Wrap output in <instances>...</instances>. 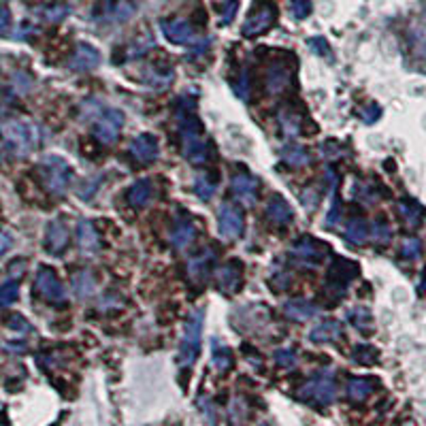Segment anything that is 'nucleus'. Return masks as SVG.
Returning <instances> with one entry per match:
<instances>
[{
  "label": "nucleus",
  "mask_w": 426,
  "mask_h": 426,
  "mask_svg": "<svg viewBox=\"0 0 426 426\" xmlns=\"http://www.w3.org/2000/svg\"><path fill=\"white\" fill-rule=\"evenodd\" d=\"M409 41H411V49H413L415 56L420 60H426V15L411 26Z\"/></svg>",
  "instance_id": "nucleus-22"
},
{
  "label": "nucleus",
  "mask_w": 426,
  "mask_h": 426,
  "mask_svg": "<svg viewBox=\"0 0 426 426\" xmlns=\"http://www.w3.org/2000/svg\"><path fill=\"white\" fill-rule=\"evenodd\" d=\"M298 397L307 403H313V405H331L337 397V384H335L333 371L317 373L313 380H309L298 390Z\"/></svg>",
  "instance_id": "nucleus-5"
},
{
  "label": "nucleus",
  "mask_w": 426,
  "mask_h": 426,
  "mask_svg": "<svg viewBox=\"0 0 426 426\" xmlns=\"http://www.w3.org/2000/svg\"><path fill=\"white\" fill-rule=\"evenodd\" d=\"M235 92H237V96H239L241 100H247V96H249V83H247V71H243V73H241V77H239V81L235 83Z\"/></svg>",
  "instance_id": "nucleus-42"
},
{
  "label": "nucleus",
  "mask_w": 426,
  "mask_h": 426,
  "mask_svg": "<svg viewBox=\"0 0 426 426\" xmlns=\"http://www.w3.org/2000/svg\"><path fill=\"white\" fill-rule=\"evenodd\" d=\"M41 175H43L47 190L58 196L67 192V188L73 179V171H71L69 163L60 156H45L41 160Z\"/></svg>",
  "instance_id": "nucleus-3"
},
{
  "label": "nucleus",
  "mask_w": 426,
  "mask_h": 426,
  "mask_svg": "<svg viewBox=\"0 0 426 426\" xmlns=\"http://www.w3.org/2000/svg\"><path fill=\"white\" fill-rule=\"evenodd\" d=\"M9 26H11V13L9 9L0 7V36H5L9 32Z\"/></svg>",
  "instance_id": "nucleus-47"
},
{
  "label": "nucleus",
  "mask_w": 426,
  "mask_h": 426,
  "mask_svg": "<svg viewBox=\"0 0 426 426\" xmlns=\"http://www.w3.org/2000/svg\"><path fill=\"white\" fill-rule=\"evenodd\" d=\"M9 271H11V275H22V273H24V262H22V260H20V262L15 260V262L11 264Z\"/></svg>",
  "instance_id": "nucleus-51"
},
{
  "label": "nucleus",
  "mask_w": 426,
  "mask_h": 426,
  "mask_svg": "<svg viewBox=\"0 0 426 426\" xmlns=\"http://www.w3.org/2000/svg\"><path fill=\"white\" fill-rule=\"evenodd\" d=\"M202 324H205V309H196L190 313L186 329H184V339L179 348V362L181 364H194V360L200 354V341H202Z\"/></svg>",
  "instance_id": "nucleus-4"
},
{
  "label": "nucleus",
  "mask_w": 426,
  "mask_h": 426,
  "mask_svg": "<svg viewBox=\"0 0 426 426\" xmlns=\"http://www.w3.org/2000/svg\"><path fill=\"white\" fill-rule=\"evenodd\" d=\"M160 28H163L165 36L175 45H186V43H192L194 39L192 26L186 20H165L160 24Z\"/></svg>",
  "instance_id": "nucleus-14"
},
{
  "label": "nucleus",
  "mask_w": 426,
  "mask_h": 426,
  "mask_svg": "<svg viewBox=\"0 0 426 426\" xmlns=\"http://www.w3.org/2000/svg\"><path fill=\"white\" fill-rule=\"evenodd\" d=\"M128 202L132 207H145L151 198V181L149 179H141L137 181L130 190H128Z\"/></svg>",
  "instance_id": "nucleus-24"
},
{
  "label": "nucleus",
  "mask_w": 426,
  "mask_h": 426,
  "mask_svg": "<svg viewBox=\"0 0 426 426\" xmlns=\"http://www.w3.org/2000/svg\"><path fill=\"white\" fill-rule=\"evenodd\" d=\"M243 282V273H241V266L239 262H231L226 266H222L220 273H218V284L224 292H237L241 288Z\"/></svg>",
  "instance_id": "nucleus-17"
},
{
  "label": "nucleus",
  "mask_w": 426,
  "mask_h": 426,
  "mask_svg": "<svg viewBox=\"0 0 426 426\" xmlns=\"http://www.w3.org/2000/svg\"><path fill=\"white\" fill-rule=\"evenodd\" d=\"M69 228L62 220H53L47 224V233H45V245L49 254H60L67 245H69Z\"/></svg>",
  "instance_id": "nucleus-11"
},
{
  "label": "nucleus",
  "mask_w": 426,
  "mask_h": 426,
  "mask_svg": "<svg viewBox=\"0 0 426 426\" xmlns=\"http://www.w3.org/2000/svg\"><path fill=\"white\" fill-rule=\"evenodd\" d=\"M211 360L216 364L220 371H226L231 364H233V358H231V350L226 345H220L218 339H213V352H211Z\"/></svg>",
  "instance_id": "nucleus-30"
},
{
  "label": "nucleus",
  "mask_w": 426,
  "mask_h": 426,
  "mask_svg": "<svg viewBox=\"0 0 426 426\" xmlns=\"http://www.w3.org/2000/svg\"><path fill=\"white\" fill-rule=\"evenodd\" d=\"M373 380H366V378H352L348 382V394L350 399L354 401H364L371 392H373Z\"/></svg>",
  "instance_id": "nucleus-27"
},
{
  "label": "nucleus",
  "mask_w": 426,
  "mask_h": 426,
  "mask_svg": "<svg viewBox=\"0 0 426 426\" xmlns=\"http://www.w3.org/2000/svg\"><path fill=\"white\" fill-rule=\"evenodd\" d=\"M177 126L186 160L192 165H205L209 158V143L202 137V124L196 116V104L190 96H181L177 100Z\"/></svg>",
  "instance_id": "nucleus-1"
},
{
  "label": "nucleus",
  "mask_w": 426,
  "mask_h": 426,
  "mask_svg": "<svg viewBox=\"0 0 426 426\" xmlns=\"http://www.w3.org/2000/svg\"><path fill=\"white\" fill-rule=\"evenodd\" d=\"M275 362L280 364V366H294L296 364V354H294V350H277L275 352Z\"/></svg>",
  "instance_id": "nucleus-41"
},
{
  "label": "nucleus",
  "mask_w": 426,
  "mask_h": 426,
  "mask_svg": "<svg viewBox=\"0 0 426 426\" xmlns=\"http://www.w3.org/2000/svg\"><path fill=\"white\" fill-rule=\"evenodd\" d=\"M401 211L405 213V218L409 220V224H418L422 220V216L415 211V207H409L407 202H401Z\"/></svg>",
  "instance_id": "nucleus-48"
},
{
  "label": "nucleus",
  "mask_w": 426,
  "mask_h": 426,
  "mask_svg": "<svg viewBox=\"0 0 426 426\" xmlns=\"http://www.w3.org/2000/svg\"><path fill=\"white\" fill-rule=\"evenodd\" d=\"M309 47H311L313 53H317V56H331V47H329L327 39H322V36L309 39Z\"/></svg>",
  "instance_id": "nucleus-39"
},
{
  "label": "nucleus",
  "mask_w": 426,
  "mask_h": 426,
  "mask_svg": "<svg viewBox=\"0 0 426 426\" xmlns=\"http://www.w3.org/2000/svg\"><path fill=\"white\" fill-rule=\"evenodd\" d=\"M18 296H20V284L18 282H7V284H3L0 286V307H9V305H13L15 301H18Z\"/></svg>",
  "instance_id": "nucleus-33"
},
{
  "label": "nucleus",
  "mask_w": 426,
  "mask_h": 426,
  "mask_svg": "<svg viewBox=\"0 0 426 426\" xmlns=\"http://www.w3.org/2000/svg\"><path fill=\"white\" fill-rule=\"evenodd\" d=\"M122 126H124V114L118 111V109H109V111H104V116L96 122V126H94V137H96L102 145H111V143L118 141Z\"/></svg>",
  "instance_id": "nucleus-8"
},
{
  "label": "nucleus",
  "mask_w": 426,
  "mask_h": 426,
  "mask_svg": "<svg viewBox=\"0 0 426 426\" xmlns=\"http://www.w3.org/2000/svg\"><path fill=\"white\" fill-rule=\"evenodd\" d=\"M418 252H420V241L418 239H407L403 243V256L405 258H415Z\"/></svg>",
  "instance_id": "nucleus-45"
},
{
  "label": "nucleus",
  "mask_w": 426,
  "mask_h": 426,
  "mask_svg": "<svg viewBox=\"0 0 426 426\" xmlns=\"http://www.w3.org/2000/svg\"><path fill=\"white\" fill-rule=\"evenodd\" d=\"M194 192H196L198 198L209 200V198L213 196V192H216V184L209 181V177H198V179L194 181Z\"/></svg>",
  "instance_id": "nucleus-36"
},
{
  "label": "nucleus",
  "mask_w": 426,
  "mask_h": 426,
  "mask_svg": "<svg viewBox=\"0 0 426 426\" xmlns=\"http://www.w3.org/2000/svg\"><path fill=\"white\" fill-rule=\"evenodd\" d=\"M194 237H196L194 226H192L190 222H179V224L175 226L173 235H171V241H173L175 247L184 249V247H188V245L194 241Z\"/></svg>",
  "instance_id": "nucleus-28"
},
{
  "label": "nucleus",
  "mask_w": 426,
  "mask_h": 426,
  "mask_svg": "<svg viewBox=\"0 0 426 426\" xmlns=\"http://www.w3.org/2000/svg\"><path fill=\"white\" fill-rule=\"evenodd\" d=\"M339 337H341V322H337V320H327V322L313 327L309 333V339L313 343H329Z\"/></svg>",
  "instance_id": "nucleus-20"
},
{
  "label": "nucleus",
  "mask_w": 426,
  "mask_h": 426,
  "mask_svg": "<svg viewBox=\"0 0 426 426\" xmlns=\"http://www.w3.org/2000/svg\"><path fill=\"white\" fill-rule=\"evenodd\" d=\"M233 192L245 200V205H254L256 200V194H258V181L252 177V175H245V173H239L233 177Z\"/></svg>",
  "instance_id": "nucleus-18"
},
{
  "label": "nucleus",
  "mask_w": 426,
  "mask_h": 426,
  "mask_svg": "<svg viewBox=\"0 0 426 426\" xmlns=\"http://www.w3.org/2000/svg\"><path fill=\"white\" fill-rule=\"evenodd\" d=\"M369 237V226L362 218H354L348 222V228H345V239L354 245H362Z\"/></svg>",
  "instance_id": "nucleus-26"
},
{
  "label": "nucleus",
  "mask_w": 426,
  "mask_h": 426,
  "mask_svg": "<svg viewBox=\"0 0 426 426\" xmlns=\"http://www.w3.org/2000/svg\"><path fill=\"white\" fill-rule=\"evenodd\" d=\"M73 290L77 296L85 298L94 292V282H92V275L88 271H81L73 277Z\"/></svg>",
  "instance_id": "nucleus-32"
},
{
  "label": "nucleus",
  "mask_w": 426,
  "mask_h": 426,
  "mask_svg": "<svg viewBox=\"0 0 426 426\" xmlns=\"http://www.w3.org/2000/svg\"><path fill=\"white\" fill-rule=\"evenodd\" d=\"M275 18H277V9L269 3V0H260L243 24V36H258V34L266 32L273 26Z\"/></svg>",
  "instance_id": "nucleus-6"
},
{
  "label": "nucleus",
  "mask_w": 426,
  "mask_h": 426,
  "mask_svg": "<svg viewBox=\"0 0 426 426\" xmlns=\"http://www.w3.org/2000/svg\"><path fill=\"white\" fill-rule=\"evenodd\" d=\"M282 158H284V163L290 165V167H305L309 160H311L309 151L305 147H301V145H288V147H284L282 149Z\"/></svg>",
  "instance_id": "nucleus-25"
},
{
  "label": "nucleus",
  "mask_w": 426,
  "mask_h": 426,
  "mask_svg": "<svg viewBox=\"0 0 426 426\" xmlns=\"http://www.w3.org/2000/svg\"><path fill=\"white\" fill-rule=\"evenodd\" d=\"M36 290L49 303H62L64 301V286L58 280V275L49 269V266H41V269H39V273H36Z\"/></svg>",
  "instance_id": "nucleus-9"
},
{
  "label": "nucleus",
  "mask_w": 426,
  "mask_h": 426,
  "mask_svg": "<svg viewBox=\"0 0 426 426\" xmlns=\"http://www.w3.org/2000/svg\"><path fill=\"white\" fill-rule=\"evenodd\" d=\"M36 13H39L45 22L58 24V22H62V20L71 13V9H69V5H47V7H41Z\"/></svg>",
  "instance_id": "nucleus-29"
},
{
  "label": "nucleus",
  "mask_w": 426,
  "mask_h": 426,
  "mask_svg": "<svg viewBox=\"0 0 426 426\" xmlns=\"http://www.w3.org/2000/svg\"><path fill=\"white\" fill-rule=\"evenodd\" d=\"M211 258H213V254H211V252H205V254H200L198 258L190 260V266H188L190 277H194V280H202V277L207 275V271H209L207 266H209Z\"/></svg>",
  "instance_id": "nucleus-31"
},
{
  "label": "nucleus",
  "mask_w": 426,
  "mask_h": 426,
  "mask_svg": "<svg viewBox=\"0 0 426 426\" xmlns=\"http://www.w3.org/2000/svg\"><path fill=\"white\" fill-rule=\"evenodd\" d=\"M9 324H11V329H24V331H28V329H30V327L24 322V320H22V315H13V320H11Z\"/></svg>",
  "instance_id": "nucleus-50"
},
{
  "label": "nucleus",
  "mask_w": 426,
  "mask_h": 426,
  "mask_svg": "<svg viewBox=\"0 0 426 426\" xmlns=\"http://www.w3.org/2000/svg\"><path fill=\"white\" fill-rule=\"evenodd\" d=\"M350 322L358 331H369L371 329V313L366 309H354V311H350Z\"/></svg>",
  "instance_id": "nucleus-35"
},
{
  "label": "nucleus",
  "mask_w": 426,
  "mask_h": 426,
  "mask_svg": "<svg viewBox=\"0 0 426 426\" xmlns=\"http://www.w3.org/2000/svg\"><path fill=\"white\" fill-rule=\"evenodd\" d=\"M284 311L290 320H296V322H305L309 317H315L320 313V309L309 303V301H303V298H296V301H288L284 305Z\"/></svg>",
  "instance_id": "nucleus-21"
},
{
  "label": "nucleus",
  "mask_w": 426,
  "mask_h": 426,
  "mask_svg": "<svg viewBox=\"0 0 426 426\" xmlns=\"http://www.w3.org/2000/svg\"><path fill=\"white\" fill-rule=\"evenodd\" d=\"M11 245H13V239L7 233H0V258L11 249Z\"/></svg>",
  "instance_id": "nucleus-49"
},
{
  "label": "nucleus",
  "mask_w": 426,
  "mask_h": 426,
  "mask_svg": "<svg viewBox=\"0 0 426 426\" xmlns=\"http://www.w3.org/2000/svg\"><path fill=\"white\" fill-rule=\"evenodd\" d=\"M13 83H15L18 92H28V90H30V85H32L30 77H28V75H24V73H15V75H13Z\"/></svg>",
  "instance_id": "nucleus-46"
},
{
  "label": "nucleus",
  "mask_w": 426,
  "mask_h": 426,
  "mask_svg": "<svg viewBox=\"0 0 426 426\" xmlns=\"http://www.w3.org/2000/svg\"><path fill=\"white\" fill-rule=\"evenodd\" d=\"M3 137L15 156H28L41 143V130L26 120H9L3 124Z\"/></svg>",
  "instance_id": "nucleus-2"
},
{
  "label": "nucleus",
  "mask_w": 426,
  "mask_h": 426,
  "mask_svg": "<svg viewBox=\"0 0 426 426\" xmlns=\"http://www.w3.org/2000/svg\"><path fill=\"white\" fill-rule=\"evenodd\" d=\"M262 426H269V424H262Z\"/></svg>",
  "instance_id": "nucleus-52"
},
{
  "label": "nucleus",
  "mask_w": 426,
  "mask_h": 426,
  "mask_svg": "<svg viewBox=\"0 0 426 426\" xmlns=\"http://www.w3.org/2000/svg\"><path fill=\"white\" fill-rule=\"evenodd\" d=\"M237 9H239V3L237 0H226V7H224V13H222V24H231L237 15Z\"/></svg>",
  "instance_id": "nucleus-44"
},
{
  "label": "nucleus",
  "mask_w": 426,
  "mask_h": 426,
  "mask_svg": "<svg viewBox=\"0 0 426 426\" xmlns=\"http://www.w3.org/2000/svg\"><path fill=\"white\" fill-rule=\"evenodd\" d=\"M280 122H282V128L286 130V135H298V120L294 118V114H290V111H284L282 116H280Z\"/></svg>",
  "instance_id": "nucleus-38"
},
{
  "label": "nucleus",
  "mask_w": 426,
  "mask_h": 426,
  "mask_svg": "<svg viewBox=\"0 0 426 426\" xmlns=\"http://www.w3.org/2000/svg\"><path fill=\"white\" fill-rule=\"evenodd\" d=\"M100 64V51L88 43H79L73 58H71V69L73 71H92Z\"/></svg>",
  "instance_id": "nucleus-12"
},
{
  "label": "nucleus",
  "mask_w": 426,
  "mask_h": 426,
  "mask_svg": "<svg viewBox=\"0 0 426 426\" xmlns=\"http://www.w3.org/2000/svg\"><path fill=\"white\" fill-rule=\"evenodd\" d=\"M243 213L233 202H224L218 211V228L224 239H237L243 233Z\"/></svg>",
  "instance_id": "nucleus-7"
},
{
  "label": "nucleus",
  "mask_w": 426,
  "mask_h": 426,
  "mask_svg": "<svg viewBox=\"0 0 426 426\" xmlns=\"http://www.w3.org/2000/svg\"><path fill=\"white\" fill-rule=\"evenodd\" d=\"M311 13V0H292V15L296 20H305Z\"/></svg>",
  "instance_id": "nucleus-40"
},
{
  "label": "nucleus",
  "mask_w": 426,
  "mask_h": 426,
  "mask_svg": "<svg viewBox=\"0 0 426 426\" xmlns=\"http://www.w3.org/2000/svg\"><path fill=\"white\" fill-rule=\"evenodd\" d=\"M358 273L356 264L345 262V260H335V264L331 266L329 271V290L339 288V296L348 290V282Z\"/></svg>",
  "instance_id": "nucleus-10"
},
{
  "label": "nucleus",
  "mask_w": 426,
  "mask_h": 426,
  "mask_svg": "<svg viewBox=\"0 0 426 426\" xmlns=\"http://www.w3.org/2000/svg\"><path fill=\"white\" fill-rule=\"evenodd\" d=\"M380 116H382V109L378 104H369L366 109L360 114V118H362V122H366V124H373L376 120H380Z\"/></svg>",
  "instance_id": "nucleus-43"
},
{
  "label": "nucleus",
  "mask_w": 426,
  "mask_h": 426,
  "mask_svg": "<svg viewBox=\"0 0 426 426\" xmlns=\"http://www.w3.org/2000/svg\"><path fill=\"white\" fill-rule=\"evenodd\" d=\"M292 83V69L284 64H275L266 73V90L269 94H282Z\"/></svg>",
  "instance_id": "nucleus-16"
},
{
  "label": "nucleus",
  "mask_w": 426,
  "mask_h": 426,
  "mask_svg": "<svg viewBox=\"0 0 426 426\" xmlns=\"http://www.w3.org/2000/svg\"><path fill=\"white\" fill-rule=\"evenodd\" d=\"M266 216L277 226H286L288 222H292V207L282 196H273L266 205Z\"/></svg>",
  "instance_id": "nucleus-19"
},
{
  "label": "nucleus",
  "mask_w": 426,
  "mask_h": 426,
  "mask_svg": "<svg viewBox=\"0 0 426 426\" xmlns=\"http://www.w3.org/2000/svg\"><path fill=\"white\" fill-rule=\"evenodd\" d=\"M77 243L83 252H96L98 249V233L92 222L81 220L77 226Z\"/></svg>",
  "instance_id": "nucleus-23"
},
{
  "label": "nucleus",
  "mask_w": 426,
  "mask_h": 426,
  "mask_svg": "<svg viewBox=\"0 0 426 426\" xmlns=\"http://www.w3.org/2000/svg\"><path fill=\"white\" fill-rule=\"evenodd\" d=\"M369 235H371V239L376 241V243H380V245H386L388 241H390V228L386 226V224H373V228L369 231Z\"/></svg>",
  "instance_id": "nucleus-37"
},
{
  "label": "nucleus",
  "mask_w": 426,
  "mask_h": 426,
  "mask_svg": "<svg viewBox=\"0 0 426 426\" xmlns=\"http://www.w3.org/2000/svg\"><path fill=\"white\" fill-rule=\"evenodd\" d=\"M324 245L322 243H317V241H313V239H301L298 243H294L292 245V256L294 258H298V260H303V262H311V264H317L320 260L324 258Z\"/></svg>",
  "instance_id": "nucleus-15"
},
{
  "label": "nucleus",
  "mask_w": 426,
  "mask_h": 426,
  "mask_svg": "<svg viewBox=\"0 0 426 426\" xmlns=\"http://www.w3.org/2000/svg\"><path fill=\"white\" fill-rule=\"evenodd\" d=\"M130 151L137 160L141 163H151V160L158 158V151H160V145H158V139L149 132H143L139 137L132 139L130 143Z\"/></svg>",
  "instance_id": "nucleus-13"
},
{
  "label": "nucleus",
  "mask_w": 426,
  "mask_h": 426,
  "mask_svg": "<svg viewBox=\"0 0 426 426\" xmlns=\"http://www.w3.org/2000/svg\"><path fill=\"white\" fill-rule=\"evenodd\" d=\"M378 358H380L378 350L371 348V345H358V348L354 350V360H356L358 364H376Z\"/></svg>",
  "instance_id": "nucleus-34"
}]
</instances>
